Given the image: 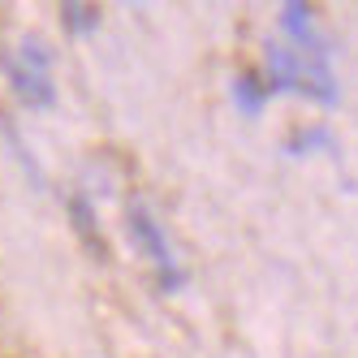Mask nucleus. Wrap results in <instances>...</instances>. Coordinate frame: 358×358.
Segmentation results:
<instances>
[{
	"mask_svg": "<svg viewBox=\"0 0 358 358\" xmlns=\"http://www.w3.org/2000/svg\"><path fill=\"white\" fill-rule=\"evenodd\" d=\"M264 83L268 91H280V95H306V99H320V104H337V73H332L328 61H306L298 57L289 43L272 39L264 48Z\"/></svg>",
	"mask_w": 358,
	"mask_h": 358,
	"instance_id": "obj_1",
	"label": "nucleus"
},
{
	"mask_svg": "<svg viewBox=\"0 0 358 358\" xmlns=\"http://www.w3.org/2000/svg\"><path fill=\"white\" fill-rule=\"evenodd\" d=\"M125 224H130V238L143 250V259L151 264V272H156L160 289L177 294V289L186 285V272H182V259H177V250H173V242L164 234L160 216L151 212L143 199H130V208H125Z\"/></svg>",
	"mask_w": 358,
	"mask_h": 358,
	"instance_id": "obj_2",
	"label": "nucleus"
},
{
	"mask_svg": "<svg viewBox=\"0 0 358 358\" xmlns=\"http://www.w3.org/2000/svg\"><path fill=\"white\" fill-rule=\"evenodd\" d=\"M280 43H289L298 57L306 61H328V39L320 31V17L311 5H302V0H285L280 5Z\"/></svg>",
	"mask_w": 358,
	"mask_h": 358,
	"instance_id": "obj_3",
	"label": "nucleus"
},
{
	"mask_svg": "<svg viewBox=\"0 0 358 358\" xmlns=\"http://www.w3.org/2000/svg\"><path fill=\"white\" fill-rule=\"evenodd\" d=\"M5 73H9V87H13V95L22 99V104H31V108H52V104H57L52 73H43V69L17 61V57H9Z\"/></svg>",
	"mask_w": 358,
	"mask_h": 358,
	"instance_id": "obj_4",
	"label": "nucleus"
},
{
	"mask_svg": "<svg viewBox=\"0 0 358 358\" xmlns=\"http://www.w3.org/2000/svg\"><path fill=\"white\" fill-rule=\"evenodd\" d=\"M264 99H268V83L259 69H242L234 78V104L242 117H259L264 113Z\"/></svg>",
	"mask_w": 358,
	"mask_h": 358,
	"instance_id": "obj_5",
	"label": "nucleus"
},
{
	"mask_svg": "<svg viewBox=\"0 0 358 358\" xmlns=\"http://www.w3.org/2000/svg\"><path fill=\"white\" fill-rule=\"evenodd\" d=\"M61 22L69 27V35H91L99 27V9L95 5H78V0H69L61 5Z\"/></svg>",
	"mask_w": 358,
	"mask_h": 358,
	"instance_id": "obj_6",
	"label": "nucleus"
},
{
	"mask_svg": "<svg viewBox=\"0 0 358 358\" xmlns=\"http://www.w3.org/2000/svg\"><path fill=\"white\" fill-rule=\"evenodd\" d=\"M69 212H73L78 234H87V242L99 250V224H95V212H91V199H87V194H73V199H69Z\"/></svg>",
	"mask_w": 358,
	"mask_h": 358,
	"instance_id": "obj_7",
	"label": "nucleus"
},
{
	"mask_svg": "<svg viewBox=\"0 0 358 358\" xmlns=\"http://www.w3.org/2000/svg\"><path fill=\"white\" fill-rule=\"evenodd\" d=\"M328 147V130H302L294 143H285V151H294V156H306V151H320Z\"/></svg>",
	"mask_w": 358,
	"mask_h": 358,
	"instance_id": "obj_8",
	"label": "nucleus"
}]
</instances>
